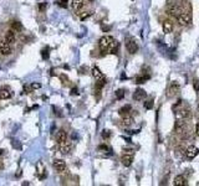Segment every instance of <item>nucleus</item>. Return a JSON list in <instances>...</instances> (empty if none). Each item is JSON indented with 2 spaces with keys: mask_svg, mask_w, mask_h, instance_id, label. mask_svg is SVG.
<instances>
[{
  "mask_svg": "<svg viewBox=\"0 0 199 186\" xmlns=\"http://www.w3.org/2000/svg\"><path fill=\"white\" fill-rule=\"evenodd\" d=\"M113 41H114V39L112 37V36H103V37L99 39L98 47H99V50H101V52L107 54L109 51V49H111Z\"/></svg>",
  "mask_w": 199,
  "mask_h": 186,
  "instance_id": "f257e3e1",
  "label": "nucleus"
},
{
  "mask_svg": "<svg viewBox=\"0 0 199 186\" xmlns=\"http://www.w3.org/2000/svg\"><path fill=\"white\" fill-rule=\"evenodd\" d=\"M133 159H134V151L132 149H124L122 155H121V161L124 166H131L133 163Z\"/></svg>",
  "mask_w": 199,
  "mask_h": 186,
  "instance_id": "f03ea898",
  "label": "nucleus"
},
{
  "mask_svg": "<svg viewBox=\"0 0 199 186\" xmlns=\"http://www.w3.org/2000/svg\"><path fill=\"white\" fill-rule=\"evenodd\" d=\"M179 92H181L179 82H178V81H173V82H171V85L168 86V89H167V97H168V98H174Z\"/></svg>",
  "mask_w": 199,
  "mask_h": 186,
  "instance_id": "7ed1b4c3",
  "label": "nucleus"
},
{
  "mask_svg": "<svg viewBox=\"0 0 199 186\" xmlns=\"http://www.w3.org/2000/svg\"><path fill=\"white\" fill-rule=\"evenodd\" d=\"M174 132L179 135H184L188 133V127L187 123L184 122V119H177L176 124H174Z\"/></svg>",
  "mask_w": 199,
  "mask_h": 186,
  "instance_id": "20e7f679",
  "label": "nucleus"
},
{
  "mask_svg": "<svg viewBox=\"0 0 199 186\" xmlns=\"http://www.w3.org/2000/svg\"><path fill=\"white\" fill-rule=\"evenodd\" d=\"M52 166H54V169L56 170V173H59V174H65V173L69 171V170H67V166H66V163L61 159H55L54 163H52Z\"/></svg>",
  "mask_w": 199,
  "mask_h": 186,
  "instance_id": "39448f33",
  "label": "nucleus"
},
{
  "mask_svg": "<svg viewBox=\"0 0 199 186\" xmlns=\"http://www.w3.org/2000/svg\"><path fill=\"white\" fill-rule=\"evenodd\" d=\"M178 19V24L182 25V26H187V25H189L192 23V14L190 13H181L179 15L177 16Z\"/></svg>",
  "mask_w": 199,
  "mask_h": 186,
  "instance_id": "423d86ee",
  "label": "nucleus"
},
{
  "mask_svg": "<svg viewBox=\"0 0 199 186\" xmlns=\"http://www.w3.org/2000/svg\"><path fill=\"white\" fill-rule=\"evenodd\" d=\"M0 54L3 56H9L13 54V49L11 45L9 42H6L5 40H0Z\"/></svg>",
  "mask_w": 199,
  "mask_h": 186,
  "instance_id": "0eeeda50",
  "label": "nucleus"
},
{
  "mask_svg": "<svg viewBox=\"0 0 199 186\" xmlns=\"http://www.w3.org/2000/svg\"><path fill=\"white\" fill-rule=\"evenodd\" d=\"M126 49H127L128 54L134 55L138 51V45H137V42H136L134 40H127L126 41Z\"/></svg>",
  "mask_w": 199,
  "mask_h": 186,
  "instance_id": "6e6552de",
  "label": "nucleus"
},
{
  "mask_svg": "<svg viewBox=\"0 0 199 186\" xmlns=\"http://www.w3.org/2000/svg\"><path fill=\"white\" fill-rule=\"evenodd\" d=\"M166 13H167V15H169V16H173V18H177L178 15H179L181 13H182V10H181V8L178 6V5H169L168 8H167V10H166Z\"/></svg>",
  "mask_w": 199,
  "mask_h": 186,
  "instance_id": "1a4fd4ad",
  "label": "nucleus"
},
{
  "mask_svg": "<svg viewBox=\"0 0 199 186\" xmlns=\"http://www.w3.org/2000/svg\"><path fill=\"white\" fill-rule=\"evenodd\" d=\"M55 140H56V143L59 144V145H61V144H64L65 142H67V133H66L65 129H60V130L56 133Z\"/></svg>",
  "mask_w": 199,
  "mask_h": 186,
  "instance_id": "9d476101",
  "label": "nucleus"
},
{
  "mask_svg": "<svg viewBox=\"0 0 199 186\" xmlns=\"http://www.w3.org/2000/svg\"><path fill=\"white\" fill-rule=\"evenodd\" d=\"M199 150H198V148L195 145H189L187 148V150H185V155H187V158L192 160V159H194L197 155H198Z\"/></svg>",
  "mask_w": 199,
  "mask_h": 186,
  "instance_id": "9b49d317",
  "label": "nucleus"
},
{
  "mask_svg": "<svg viewBox=\"0 0 199 186\" xmlns=\"http://www.w3.org/2000/svg\"><path fill=\"white\" fill-rule=\"evenodd\" d=\"M4 40L6 41V42H9L10 45H13L16 42V36H15V31L14 30H6V32H5V37Z\"/></svg>",
  "mask_w": 199,
  "mask_h": 186,
  "instance_id": "f8f14e48",
  "label": "nucleus"
},
{
  "mask_svg": "<svg viewBox=\"0 0 199 186\" xmlns=\"http://www.w3.org/2000/svg\"><path fill=\"white\" fill-rule=\"evenodd\" d=\"M46 176H48V170L44 166V164L40 161L38 164V178H39V180H44V179H46Z\"/></svg>",
  "mask_w": 199,
  "mask_h": 186,
  "instance_id": "ddd939ff",
  "label": "nucleus"
},
{
  "mask_svg": "<svg viewBox=\"0 0 199 186\" xmlns=\"http://www.w3.org/2000/svg\"><path fill=\"white\" fill-rule=\"evenodd\" d=\"M13 97V92L10 88L8 87H3V88H0V99H10V98Z\"/></svg>",
  "mask_w": 199,
  "mask_h": 186,
  "instance_id": "4468645a",
  "label": "nucleus"
},
{
  "mask_svg": "<svg viewBox=\"0 0 199 186\" xmlns=\"http://www.w3.org/2000/svg\"><path fill=\"white\" fill-rule=\"evenodd\" d=\"M146 97H147V93H146V91H144V89H142V88L136 89V91H134V93H133V99H134V101H137V102L143 101Z\"/></svg>",
  "mask_w": 199,
  "mask_h": 186,
  "instance_id": "2eb2a0df",
  "label": "nucleus"
},
{
  "mask_svg": "<svg viewBox=\"0 0 199 186\" xmlns=\"http://www.w3.org/2000/svg\"><path fill=\"white\" fill-rule=\"evenodd\" d=\"M60 151H61L62 155H69V154L72 151V143H70V142H65L64 144H61Z\"/></svg>",
  "mask_w": 199,
  "mask_h": 186,
  "instance_id": "dca6fc26",
  "label": "nucleus"
},
{
  "mask_svg": "<svg viewBox=\"0 0 199 186\" xmlns=\"http://www.w3.org/2000/svg\"><path fill=\"white\" fill-rule=\"evenodd\" d=\"M188 116H189V109H188V108H181V109L176 111L177 119H185Z\"/></svg>",
  "mask_w": 199,
  "mask_h": 186,
  "instance_id": "f3484780",
  "label": "nucleus"
},
{
  "mask_svg": "<svg viewBox=\"0 0 199 186\" xmlns=\"http://www.w3.org/2000/svg\"><path fill=\"white\" fill-rule=\"evenodd\" d=\"M173 185L174 186H187L188 182H187V179L183 176V175H177L173 180Z\"/></svg>",
  "mask_w": 199,
  "mask_h": 186,
  "instance_id": "a211bd4d",
  "label": "nucleus"
},
{
  "mask_svg": "<svg viewBox=\"0 0 199 186\" xmlns=\"http://www.w3.org/2000/svg\"><path fill=\"white\" fill-rule=\"evenodd\" d=\"M173 29H174L173 23H172L171 20H164L163 21V32L166 35H168V34H171L172 31H173Z\"/></svg>",
  "mask_w": 199,
  "mask_h": 186,
  "instance_id": "6ab92c4d",
  "label": "nucleus"
},
{
  "mask_svg": "<svg viewBox=\"0 0 199 186\" xmlns=\"http://www.w3.org/2000/svg\"><path fill=\"white\" fill-rule=\"evenodd\" d=\"M91 75L93 76V78H95L96 81H98V80H102V78H104V75L101 72V70L98 68L97 66H95V67H92V70H91Z\"/></svg>",
  "mask_w": 199,
  "mask_h": 186,
  "instance_id": "aec40b11",
  "label": "nucleus"
},
{
  "mask_svg": "<svg viewBox=\"0 0 199 186\" xmlns=\"http://www.w3.org/2000/svg\"><path fill=\"white\" fill-rule=\"evenodd\" d=\"M85 3H86V0H72L71 6L75 11H80V10L85 6Z\"/></svg>",
  "mask_w": 199,
  "mask_h": 186,
  "instance_id": "412c9836",
  "label": "nucleus"
},
{
  "mask_svg": "<svg viewBox=\"0 0 199 186\" xmlns=\"http://www.w3.org/2000/svg\"><path fill=\"white\" fill-rule=\"evenodd\" d=\"M131 111H132V107H131L129 104H126V106H123L122 108H119V111H118V114L121 116V117H124V116H129Z\"/></svg>",
  "mask_w": 199,
  "mask_h": 186,
  "instance_id": "4be33fe9",
  "label": "nucleus"
},
{
  "mask_svg": "<svg viewBox=\"0 0 199 186\" xmlns=\"http://www.w3.org/2000/svg\"><path fill=\"white\" fill-rule=\"evenodd\" d=\"M149 78H151V75H149V73H147V75H142V76H139V77H137V78H136V82H134V83H137V85L144 83V82L148 81Z\"/></svg>",
  "mask_w": 199,
  "mask_h": 186,
  "instance_id": "5701e85b",
  "label": "nucleus"
},
{
  "mask_svg": "<svg viewBox=\"0 0 199 186\" xmlns=\"http://www.w3.org/2000/svg\"><path fill=\"white\" fill-rule=\"evenodd\" d=\"M11 30L16 31V32L23 31V25H21V23H19V21H11Z\"/></svg>",
  "mask_w": 199,
  "mask_h": 186,
  "instance_id": "b1692460",
  "label": "nucleus"
},
{
  "mask_svg": "<svg viewBox=\"0 0 199 186\" xmlns=\"http://www.w3.org/2000/svg\"><path fill=\"white\" fill-rule=\"evenodd\" d=\"M132 123H133V118H132V117H129V116H124V117H123V119H122V125H124V127H129V125H132Z\"/></svg>",
  "mask_w": 199,
  "mask_h": 186,
  "instance_id": "393cba45",
  "label": "nucleus"
},
{
  "mask_svg": "<svg viewBox=\"0 0 199 186\" xmlns=\"http://www.w3.org/2000/svg\"><path fill=\"white\" fill-rule=\"evenodd\" d=\"M106 77H104V78H102V80H98V81H96V87L95 88L96 89H102L103 87H104V85H106Z\"/></svg>",
  "mask_w": 199,
  "mask_h": 186,
  "instance_id": "a878e982",
  "label": "nucleus"
},
{
  "mask_svg": "<svg viewBox=\"0 0 199 186\" xmlns=\"http://www.w3.org/2000/svg\"><path fill=\"white\" fill-rule=\"evenodd\" d=\"M153 104H154V101L153 99H148L144 102V108L146 109H152L153 108Z\"/></svg>",
  "mask_w": 199,
  "mask_h": 186,
  "instance_id": "bb28decb",
  "label": "nucleus"
},
{
  "mask_svg": "<svg viewBox=\"0 0 199 186\" xmlns=\"http://www.w3.org/2000/svg\"><path fill=\"white\" fill-rule=\"evenodd\" d=\"M124 97V89H117L116 91V98L117 99H123Z\"/></svg>",
  "mask_w": 199,
  "mask_h": 186,
  "instance_id": "cd10ccee",
  "label": "nucleus"
},
{
  "mask_svg": "<svg viewBox=\"0 0 199 186\" xmlns=\"http://www.w3.org/2000/svg\"><path fill=\"white\" fill-rule=\"evenodd\" d=\"M90 16H92V11H86L85 14H80V19L82 20V21L83 20H86V19H88Z\"/></svg>",
  "mask_w": 199,
  "mask_h": 186,
  "instance_id": "c85d7f7f",
  "label": "nucleus"
},
{
  "mask_svg": "<svg viewBox=\"0 0 199 186\" xmlns=\"http://www.w3.org/2000/svg\"><path fill=\"white\" fill-rule=\"evenodd\" d=\"M41 56H43V58H44V60H48V58H49V56H50L49 49H44L43 51H41Z\"/></svg>",
  "mask_w": 199,
  "mask_h": 186,
  "instance_id": "c756f323",
  "label": "nucleus"
},
{
  "mask_svg": "<svg viewBox=\"0 0 199 186\" xmlns=\"http://www.w3.org/2000/svg\"><path fill=\"white\" fill-rule=\"evenodd\" d=\"M46 8H48V4H46V3H40L39 4V11L40 13H44L45 10H46Z\"/></svg>",
  "mask_w": 199,
  "mask_h": 186,
  "instance_id": "7c9ffc66",
  "label": "nucleus"
},
{
  "mask_svg": "<svg viewBox=\"0 0 199 186\" xmlns=\"http://www.w3.org/2000/svg\"><path fill=\"white\" fill-rule=\"evenodd\" d=\"M109 137H111V132L109 130H103L102 132V138L103 139H108Z\"/></svg>",
  "mask_w": 199,
  "mask_h": 186,
  "instance_id": "2f4dec72",
  "label": "nucleus"
},
{
  "mask_svg": "<svg viewBox=\"0 0 199 186\" xmlns=\"http://www.w3.org/2000/svg\"><path fill=\"white\" fill-rule=\"evenodd\" d=\"M60 80L62 81V85H67V83H69V78H67L65 75H61V76H60Z\"/></svg>",
  "mask_w": 199,
  "mask_h": 186,
  "instance_id": "473e14b6",
  "label": "nucleus"
},
{
  "mask_svg": "<svg viewBox=\"0 0 199 186\" xmlns=\"http://www.w3.org/2000/svg\"><path fill=\"white\" fill-rule=\"evenodd\" d=\"M98 150L99 151H107V150H109V148L107 145H104V144H102V145L98 147Z\"/></svg>",
  "mask_w": 199,
  "mask_h": 186,
  "instance_id": "72a5a7b5",
  "label": "nucleus"
},
{
  "mask_svg": "<svg viewBox=\"0 0 199 186\" xmlns=\"http://www.w3.org/2000/svg\"><path fill=\"white\" fill-rule=\"evenodd\" d=\"M69 1V0H59L57 1V4L60 5V6H62V8H66V3Z\"/></svg>",
  "mask_w": 199,
  "mask_h": 186,
  "instance_id": "f704fd0d",
  "label": "nucleus"
},
{
  "mask_svg": "<svg viewBox=\"0 0 199 186\" xmlns=\"http://www.w3.org/2000/svg\"><path fill=\"white\" fill-rule=\"evenodd\" d=\"M40 87H41V85H40V83H33V85H31V88H33V89L40 88Z\"/></svg>",
  "mask_w": 199,
  "mask_h": 186,
  "instance_id": "c9c22d12",
  "label": "nucleus"
},
{
  "mask_svg": "<svg viewBox=\"0 0 199 186\" xmlns=\"http://www.w3.org/2000/svg\"><path fill=\"white\" fill-rule=\"evenodd\" d=\"M71 94H72V96H75V94H78V92H77V88H72V89H71Z\"/></svg>",
  "mask_w": 199,
  "mask_h": 186,
  "instance_id": "e433bc0d",
  "label": "nucleus"
},
{
  "mask_svg": "<svg viewBox=\"0 0 199 186\" xmlns=\"http://www.w3.org/2000/svg\"><path fill=\"white\" fill-rule=\"evenodd\" d=\"M195 133H197V135L199 137V122L195 124Z\"/></svg>",
  "mask_w": 199,
  "mask_h": 186,
  "instance_id": "4c0bfd02",
  "label": "nucleus"
},
{
  "mask_svg": "<svg viewBox=\"0 0 199 186\" xmlns=\"http://www.w3.org/2000/svg\"><path fill=\"white\" fill-rule=\"evenodd\" d=\"M3 154V150H0V155H1Z\"/></svg>",
  "mask_w": 199,
  "mask_h": 186,
  "instance_id": "58836bf2",
  "label": "nucleus"
},
{
  "mask_svg": "<svg viewBox=\"0 0 199 186\" xmlns=\"http://www.w3.org/2000/svg\"><path fill=\"white\" fill-rule=\"evenodd\" d=\"M88 1H93V0H88Z\"/></svg>",
  "mask_w": 199,
  "mask_h": 186,
  "instance_id": "ea45409f",
  "label": "nucleus"
}]
</instances>
